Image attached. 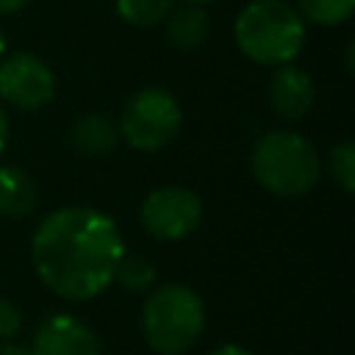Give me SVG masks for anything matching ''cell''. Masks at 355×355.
<instances>
[{
	"label": "cell",
	"mask_w": 355,
	"mask_h": 355,
	"mask_svg": "<svg viewBox=\"0 0 355 355\" xmlns=\"http://www.w3.org/2000/svg\"><path fill=\"white\" fill-rule=\"evenodd\" d=\"M114 280H116L125 291L141 294V291L153 288V283H155V266H153L144 255H136V252H128V250H125L122 258L116 261Z\"/></svg>",
	"instance_id": "4fadbf2b"
},
{
	"label": "cell",
	"mask_w": 355,
	"mask_h": 355,
	"mask_svg": "<svg viewBox=\"0 0 355 355\" xmlns=\"http://www.w3.org/2000/svg\"><path fill=\"white\" fill-rule=\"evenodd\" d=\"M180 105L172 92L161 86L139 89L128 97L119 114V136L139 153H155L166 147L180 130Z\"/></svg>",
	"instance_id": "5b68a950"
},
{
	"label": "cell",
	"mask_w": 355,
	"mask_h": 355,
	"mask_svg": "<svg viewBox=\"0 0 355 355\" xmlns=\"http://www.w3.org/2000/svg\"><path fill=\"white\" fill-rule=\"evenodd\" d=\"M208 14L202 11V6H183L178 11H169L166 17V33H169V42L178 47V50H194L205 42L208 36Z\"/></svg>",
	"instance_id": "7c38bea8"
},
{
	"label": "cell",
	"mask_w": 355,
	"mask_h": 355,
	"mask_svg": "<svg viewBox=\"0 0 355 355\" xmlns=\"http://www.w3.org/2000/svg\"><path fill=\"white\" fill-rule=\"evenodd\" d=\"M139 219L144 230L161 241L189 239L202 222V202L191 189L161 186L141 200Z\"/></svg>",
	"instance_id": "8992f818"
},
{
	"label": "cell",
	"mask_w": 355,
	"mask_h": 355,
	"mask_svg": "<svg viewBox=\"0 0 355 355\" xmlns=\"http://www.w3.org/2000/svg\"><path fill=\"white\" fill-rule=\"evenodd\" d=\"M19 327H22V313H19V308H17L11 300L0 297V344H3V341H11V338L19 333Z\"/></svg>",
	"instance_id": "e0dca14e"
},
{
	"label": "cell",
	"mask_w": 355,
	"mask_h": 355,
	"mask_svg": "<svg viewBox=\"0 0 355 355\" xmlns=\"http://www.w3.org/2000/svg\"><path fill=\"white\" fill-rule=\"evenodd\" d=\"M55 94L53 69L33 53H17L0 61V100L14 108L36 111Z\"/></svg>",
	"instance_id": "52a82bcc"
},
{
	"label": "cell",
	"mask_w": 355,
	"mask_h": 355,
	"mask_svg": "<svg viewBox=\"0 0 355 355\" xmlns=\"http://www.w3.org/2000/svg\"><path fill=\"white\" fill-rule=\"evenodd\" d=\"M208 355H252V352H250V349H244V347H239V344H222V347L211 349Z\"/></svg>",
	"instance_id": "d6986e66"
},
{
	"label": "cell",
	"mask_w": 355,
	"mask_h": 355,
	"mask_svg": "<svg viewBox=\"0 0 355 355\" xmlns=\"http://www.w3.org/2000/svg\"><path fill=\"white\" fill-rule=\"evenodd\" d=\"M0 355H31V347H22V344H17L11 338V341H3L0 344Z\"/></svg>",
	"instance_id": "ac0fdd59"
},
{
	"label": "cell",
	"mask_w": 355,
	"mask_h": 355,
	"mask_svg": "<svg viewBox=\"0 0 355 355\" xmlns=\"http://www.w3.org/2000/svg\"><path fill=\"white\" fill-rule=\"evenodd\" d=\"M31 355H100V338L83 319L58 311L39 322Z\"/></svg>",
	"instance_id": "ba28073f"
},
{
	"label": "cell",
	"mask_w": 355,
	"mask_h": 355,
	"mask_svg": "<svg viewBox=\"0 0 355 355\" xmlns=\"http://www.w3.org/2000/svg\"><path fill=\"white\" fill-rule=\"evenodd\" d=\"M6 53V36H3V31H0V55Z\"/></svg>",
	"instance_id": "cb8c5ba5"
},
{
	"label": "cell",
	"mask_w": 355,
	"mask_h": 355,
	"mask_svg": "<svg viewBox=\"0 0 355 355\" xmlns=\"http://www.w3.org/2000/svg\"><path fill=\"white\" fill-rule=\"evenodd\" d=\"M327 169L330 178L341 186V191L352 194L355 191V144L352 141H338L327 153Z\"/></svg>",
	"instance_id": "2e32d148"
},
{
	"label": "cell",
	"mask_w": 355,
	"mask_h": 355,
	"mask_svg": "<svg viewBox=\"0 0 355 355\" xmlns=\"http://www.w3.org/2000/svg\"><path fill=\"white\" fill-rule=\"evenodd\" d=\"M272 111L283 119H302L313 105V80L302 67L283 64L275 69L266 86Z\"/></svg>",
	"instance_id": "9c48e42d"
},
{
	"label": "cell",
	"mask_w": 355,
	"mask_h": 355,
	"mask_svg": "<svg viewBox=\"0 0 355 355\" xmlns=\"http://www.w3.org/2000/svg\"><path fill=\"white\" fill-rule=\"evenodd\" d=\"M31 0H0V14H14L19 8H25Z\"/></svg>",
	"instance_id": "ffe728a7"
},
{
	"label": "cell",
	"mask_w": 355,
	"mask_h": 355,
	"mask_svg": "<svg viewBox=\"0 0 355 355\" xmlns=\"http://www.w3.org/2000/svg\"><path fill=\"white\" fill-rule=\"evenodd\" d=\"M252 178L275 197H302L322 178V161L316 147L291 130L263 133L250 155Z\"/></svg>",
	"instance_id": "3957f363"
},
{
	"label": "cell",
	"mask_w": 355,
	"mask_h": 355,
	"mask_svg": "<svg viewBox=\"0 0 355 355\" xmlns=\"http://www.w3.org/2000/svg\"><path fill=\"white\" fill-rule=\"evenodd\" d=\"M183 3H189V6H208V3H214V0H183Z\"/></svg>",
	"instance_id": "603a6c76"
},
{
	"label": "cell",
	"mask_w": 355,
	"mask_h": 355,
	"mask_svg": "<svg viewBox=\"0 0 355 355\" xmlns=\"http://www.w3.org/2000/svg\"><path fill=\"white\" fill-rule=\"evenodd\" d=\"M116 14L133 28H153L172 11V0H114Z\"/></svg>",
	"instance_id": "5bb4252c"
},
{
	"label": "cell",
	"mask_w": 355,
	"mask_h": 355,
	"mask_svg": "<svg viewBox=\"0 0 355 355\" xmlns=\"http://www.w3.org/2000/svg\"><path fill=\"white\" fill-rule=\"evenodd\" d=\"M125 252L116 222L97 208H58L47 214L31 239V261L39 280L58 297L86 302L114 283Z\"/></svg>",
	"instance_id": "6da1fadb"
},
{
	"label": "cell",
	"mask_w": 355,
	"mask_h": 355,
	"mask_svg": "<svg viewBox=\"0 0 355 355\" xmlns=\"http://www.w3.org/2000/svg\"><path fill=\"white\" fill-rule=\"evenodd\" d=\"M36 205V186L22 166L0 164V216H25Z\"/></svg>",
	"instance_id": "30bf717a"
},
{
	"label": "cell",
	"mask_w": 355,
	"mask_h": 355,
	"mask_svg": "<svg viewBox=\"0 0 355 355\" xmlns=\"http://www.w3.org/2000/svg\"><path fill=\"white\" fill-rule=\"evenodd\" d=\"M69 139H72V147L83 155H105L116 144L119 130L103 114H83L75 119Z\"/></svg>",
	"instance_id": "8fae6325"
},
{
	"label": "cell",
	"mask_w": 355,
	"mask_h": 355,
	"mask_svg": "<svg viewBox=\"0 0 355 355\" xmlns=\"http://www.w3.org/2000/svg\"><path fill=\"white\" fill-rule=\"evenodd\" d=\"M352 50H355V47L349 44V47H347V58H344V64H347V72H349V75H352Z\"/></svg>",
	"instance_id": "7402d4cb"
},
{
	"label": "cell",
	"mask_w": 355,
	"mask_h": 355,
	"mask_svg": "<svg viewBox=\"0 0 355 355\" xmlns=\"http://www.w3.org/2000/svg\"><path fill=\"white\" fill-rule=\"evenodd\" d=\"M6 141H8V116H6V111L0 105V153L6 150Z\"/></svg>",
	"instance_id": "44dd1931"
},
{
	"label": "cell",
	"mask_w": 355,
	"mask_h": 355,
	"mask_svg": "<svg viewBox=\"0 0 355 355\" xmlns=\"http://www.w3.org/2000/svg\"><path fill=\"white\" fill-rule=\"evenodd\" d=\"M302 19L313 25H341L352 17L355 0H297Z\"/></svg>",
	"instance_id": "9a60e30c"
},
{
	"label": "cell",
	"mask_w": 355,
	"mask_h": 355,
	"mask_svg": "<svg viewBox=\"0 0 355 355\" xmlns=\"http://www.w3.org/2000/svg\"><path fill=\"white\" fill-rule=\"evenodd\" d=\"M239 50L263 67L291 64L305 44V19L286 0H252L233 25Z\"/></svg>",
	"instance_id": "7a4b0ae2"
},
{
	"label": "cell",
	"mask_w": 355,
	"mask_h": 355,
	"mask_svg": "<svg viewBox=\"0 0 355 355\" xmlns=\"http://www.w3.org/2000/svg\"><path fill=\"white\" fill-rule=\"evenodd\" d=\"M205 330V305L191 286L164 283L141 305V333L158 355H183Z\"/></svg>",
	"instance_id": "277c9868"
}]
</instances>
